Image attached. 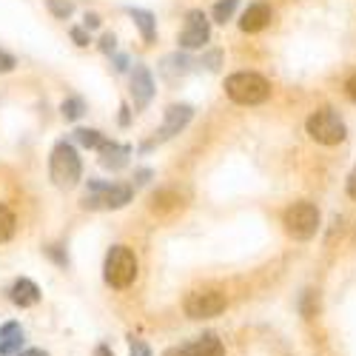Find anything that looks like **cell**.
Here are the masks:
<instances>
[{"mask_svg":"<svg viewBox=\"0 0 356 356\" xmlns=\"http://www.w3.org/2000/svg\"><path fill=\"white\" fill-rule=\"evenodd\" d=\"M225 92L240 106H257L271 97V83L257 72H236L225 80Z\"/></svg>","mask_w":356,"mask_h":356,"instance_id":"1","label":"cell"},{"mask_svg":"<svg viewBox=\"0 0 356 356\" xmlns=\"http://www.w3.org/2000/svg\"><path fill=\"white\" fill-rule=\"evenodd\" d=\"M49 174H51V183L57 188H74L80 183L83 165H80V157H77L72 143H57L54 145L51 160H49Z\"/></svg>","mask_w":356,"mask_h":356,"instance_id":"2","label":"cell"},{"mask_svg":"<svg viewBox=\"0 0 356 356\" xmlns=\"http://www.w3.org/2000/svg\"><path fill=\"white\" fill-rule=\"evenodd\" d=\"M106 282L111 288H129L137 280V257L126 245H114L106 257Z\"/></svg>","mask_w":356,"mask_h":356,"instance_id":"3","label":"cell"},{"mask_svg":"<svg viewBox=\"0 0 356 356\" xmlns=\"http://www.w3.org/2000/svg\"><path fill=\"white\" fill-rule=\"evenodd\" d=\"M308 134L322 145H337L345 140V123L334 108H319L308 117Z\"/></svg>","mask_w":356,"mask_h":356,"instance_id":"4","label":"cell"},{"mask_svg":"<svg viewBox=\"0 0 356 356\" xmlns=\"http://www.w3.org/2000/svg\"><path fill=\"white\" fill-rule=\"evenodd\" d=\"M285 231L293 236V240H311L319 228V211L311 202H293L285 211Z\"/></svg>","mask_w":356,"mask_h":356,"instance_id":"5","label":"cell"},{"mask_svg":"<svg viewBox=\"0 0 356 356\" xmlns=\"http://www.w3.org/2000/svg\"><path fill=\"white\" fill-rule=\"evenodd\" d=\"M131 200V188L129 186H114V183H88V194L83 200L86 209H123Z\"/></svg>","mask_w":356,"mask_h":356,"instance_id":"6","label":"cell"},{"mask_svg":"<svg viewBox=\"0 0 356 356\" xmlns=\"http://www.w3.org/2000/svg\"><path fill=\"white\" fill-rule=\"evenodd\" d=\"M225 311V293L222 291H194L186 296V314L191 319H211Z\"/></svg>","mask_w":356,"mask_h":356,"instance_id":"7","label":"cell"},{"mask_svg":"<svg viewBox=\"0 0 356 356\" xmlns=\"http://www.w3.org/2000/svg\"><path fill=\"white\" fill-rule=\"evenodd\" d=\"M209 17L202 12H188V20H186V29L180 32V46L183 49H200L209 43Z\"/></svg>","mask_w":356,"mask_h":356,"instance_id":"8","label":"cell"},{"mask_svg":"<svg viewBox=\"0 0 356 356\" xmlns=\"http://www.w3.org/2000/svg\"><path fill=\"white\" fill-rule=\"evenodd\" d=\"M191 117H194V108L191 106H171L165 111V120H163L160 131H157V140H168L174 134H180L191 123Z\"/></svg>","mask_w":356,"mask_h":356,"instance_id":"9","label":"cell"},{"mask_svg":"<svg viewBox=\"0 0 356 356\" xmlns=\"http://www.w3.org/2000/svg\"><path fill=\"white\" fill-rule=\"evenodd\" d=\"M131 95H134V108H145L154 97V77L145 66H137L131 74Z\"/></svg>","mask_w":356,"mask_h":356,"instance_id":"10","label":"cell"},{"mask_svg":"<svg viewBox=\"0 0 356 356\" xmlns=\"http://www.w3.org/2000/svg\"><path fill=\"white\" fill-rule=\"evenodd\" d=\"M165 356H222V342H220L214 334H205V337L194 339L191 345H183V348L168 350Z\"/></svg>","mask_w":356,"mask_h":356,"instance_id":"11","label":"cell"},{"mask_svg":"<svg viewBox=\"0 0 356 356\" xmlns=\"http://www.w3.org/2000/svg\"><path fill=\"white\" fill-rule=\"evenodd\" d=\"M271 6L265 3H251L245 12H243V20H240V29L243 32H262L265 26L271 23Z\"/></svg>","mask_w":356,"mask_h":356,"instance_id":"12","label":"cell"},{"mask_svg":"<svg viewBox=\"0 0 356 356\" xmlns=\"http://www.w3.org/2000/svg\"><path fill=\"white\" fill-rule=\"evenodd\" d=\"M131 148L129 145H117V143H103L100 145V165L111 168V171H120L129 163Z\"/></svg>","mask_w":356,"mask_h":356,"instance_id":"13","label":"cell"},{"mask_svg":"<svg viewBox=\"0 0 356 356\" xmlns=\"http://www.w3.org/2000/svg\"><path fill=\"white\" fill-rule=\"evenodd\" d=\"M38 300H40V288H38L32 280H17V282L12 285V302H15V305L32 308V305H38Z\"/></svg>","mask_w":356,"mask_h":356,"instance_id":"14","label":"cell"},{"mask_svg":"<svg viewBox=\"0 0 356 356\" xmlns=\"http://www.w3.org/2000/svg\"><path fill=\"white\" fill-rule=\"evenodd\" d=\"M20 342H23V331L17 322H6L3 328H0V353L3 356H12L20 350Z\"/></svg>","mask_w":356,"mask_h":356,"instance_id":"15","label":"cell"},{"mask_svg":"<svg viewBox=\"0 0 356 356\" xmlns=\"http://www.w3.org/2000/svg\"><path fill=\"white\" fill-rule=\"evenodd\" d=\"M131 17H134L137 29L143 32V40H145V43H152L154 35H157V29H154V15H152V12H145V9H131Z\"/></svg>","mask_w":356,"mask_h":356,"instance_id":"16","label":"cell"},{"mask_svg":"<svg viewBox=\"0 0 356 356\" xmlns=\"http://www.w3.org/2000/svg\"><path fill=\"white\" fill-rule=\"evenodd\" d=\"M180 197H177L174 191H157L154 197H152V211H160V214H165V211H174V209H180Z\"/></svg>","mask_w":356,"mask_h":356,"instance_id":"17","label":"cell"},{"mask_svg":"<svg viewBox=\"0 0 356 356\" xmlns=\"http://www.w3.org/2000/svg\"><path fill=\"white\" fill-rule=\"evenodd\" d=\"M15 214H12V209L9 205H3L0 202V243H6V240H12V234H15Z\"/></svg>","mask_w":356,"mask_h":356,"instance_id":"18","label":"cell"},{"mask_svg":"<svg viewBox=\"0 0 356 356\" xmlns=\"http://www.w3.org/2000/svg\"><path fill=\"white\" fill-rule=\"evenodd\" d=\"M74 140H77L80 145H86V148H100V145L106 143L103 134L95 131V129H77V131H74Z\"/></svg>","mask_w":356,"mask_h":356,"instance_id":"19","label":"cell"},{"mask_svg":"<svg viewBox=\"0 0 356 356\" xmlns=\"http://www.w3.org/2000/svg\"><path fill=\"white\" fill-rule=\"evenodd\" d=\"M236 6H240V0H220V3L211 9V15H214L217 23H225V20H231V15L236 12Z\"/></svg>","mask_w":356,"mask_h":356,"instance_id":"20","label":"cell"},{"mask_svg":"<svg viewBox=\"0 0 356 356\" xmlns=\"http://www.w3.org/2000/svg\"><path fill=\"white\" fill-rule=\"evenodd\" d=\"M46 6H49V12H51L54 17H60V20L72 17V12H74L72 0H46Z\"/></svg>","mask_w":356,"mask_h":356,"instance_id":"21","label":"cell"},{"mask_svg":"<svg viewBox=\"0 0 356 356\" xmlns=\"http://www.w3.org/2000/svg\"><path fill=\"white\" fill-rule=\"evenodd\" d=\"M83 111H86V103H83L80 97H69V100L63 103V117H66V120H77Z\"/></svg>","mask_w":356,"mask_h":356,"instance_id":"22","label":"cell"},{"mask_svg":"<svg viewBox=\"0 0 356 356\" xmlns=\"http://www.w3.org/2000/svg\"><path fill=\"white\" fill-rule=\"evenodd\" d=\"M314 314H316V293L314 291H305V296H302V316L311 319Z\"/></svg>","mask_w":356,"mask_h":356,"instance_id":"23","label":"cell"},{"mask_svg":"<svg viewBox=\"0 0 356 356\" xmlns=\"http://www.w3.org/2000/svg\"><path fill=\"white\" fill-rule=\"evenodd\" d=\"M131 356H152V350H148V345L145 342H140V339H131Z\"/></svg>","mask_w":356,"mask_h":356,"instance_id":"24","label":"cell"},{"mask_svg":"<svg viewBox=\"0 0 356 356\" xmlns=\"http://www.w3.org/2000/svg\"><path fill=\"white\" fill-rule=\"evenodd\" d=\"M12 69H15V57L6 54V51H0V74H6V72H12Z\"/></svg>","mask_w":356,"mask_h":356,"instance_id":"25","label":"cell"},{"mask_svg":"<svg viewBox=\"0 0 356 356\" xmlns=\"http://www.w3.org/2000/svg\"><path fill=\"white\" fill-rule=\"evenodd\" d=\"M345 92H348V97L356 103V74H350V77H348V83H345Z\"/></svg>","mask_w":356,"mask_h":356,"instance_id":"26","label":"cell"},{"mask_svg":"<svg viewBox=\"0 0 356 356\" xmlns=\"http://www.w3.org/2000/svg\"><path fill=\"white\" fill-rule=\"evenodd\" d=\"M72 38L77 40V46H88V35L83 32V29H72Z\"/></svg>","mask_w":356,"mask_h":356,"instance_id":"27","label":"cell"},{"mask_svg":"<svg viewBox=\"0 0 356 356\" xmlns=\"http://www.w3.org/2000/svg\"><path fill=\"white\" fill-rule=\"evenodd\" d=\"M348 194L356 200V168L350 171V177H348Z\"/></svg>","mask_w":356,"mask_h":356,"instance_id":"28","label":"cell"},{"mask_svg":"<svg viewBox=\"0 0 356 356\" xmlns=\"http://www.w3.org/2000/svg\"><path fill=\"white\" fill-rule=\"evenodd\" d=\"M100 49H103L106 54H108V51H114V38H111V35H106V38L100 40Z\"/></svg>","mask_w":356,"mask_h":356,"instance_id":"29","label":"cell"},{"mask_svg":"<svg viewBox=\"0 0 356 356\" xmlns=\"http://www.w3.org/2000/svg\"><path fill=\"white\" fill-rule=\"evenodd\" d=\"M86 26H88V29H97V26H100V17H97V15H86Z\"/></svg>","mask_w":356,"mask_h":356,"instance_id":"30","label":"cell"},{"mask_svg":"<svg viewBox=\"0 0 356 356\" xmlns=\"http://www.w3.org/2000/svg\"><path fill=\"white\" fill-rule=\"evenodd\" d=\"M95 356H114V353H111V350H108V348H106V345H100V348H97V350H95Z\"/></svg>","mask_w":356,"mask_h":356,"instance_id":"31","label":"cell"},{"mask_svg":"<svg viewBox=\"0 0 356 356\" xmlns=\"http://www.w3.org/2000/svg\"><path fill=\"white\" fill-rule=\"evenodd\" d=\"M20 356H46V350H38V348H35V350H23Z\"/></svg>","mask_w":356,"mask_h":356,"instance_id":"32","label":"cell"}]
</instances>
